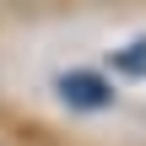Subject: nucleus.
Segmentation results:
<instances>
[{"label": "nucleus", "mask_w": 146, "mask_h": 146, "mask_svg": "<svg viewBox=\"0 0 146 146\" xmlns=\"http://www.w3.org/2000/svg\"><path fill=\"white\" fill-rule=\"evenodd\" d=\"M60 98L76 103V108H108V103H114V87H108L103 76L76 70V76H60Z\"/></svg>", "instance_id": "f257e3e1"}, {"label": "nucleus", "mask_w": 146, "mask_h": 146, "mask_svg": "<svg viewBox=\"0 0 146 146\" xmlns=\"http://www.w3.org/2000/svg\"><path fill=\"white\" fill-rule=\"evenodd\" d=\"M119 70H125V76H146V38L130 43V49L119 54Z\"/></svg>", "instance_id": "f03ea898"}]
</instances>
